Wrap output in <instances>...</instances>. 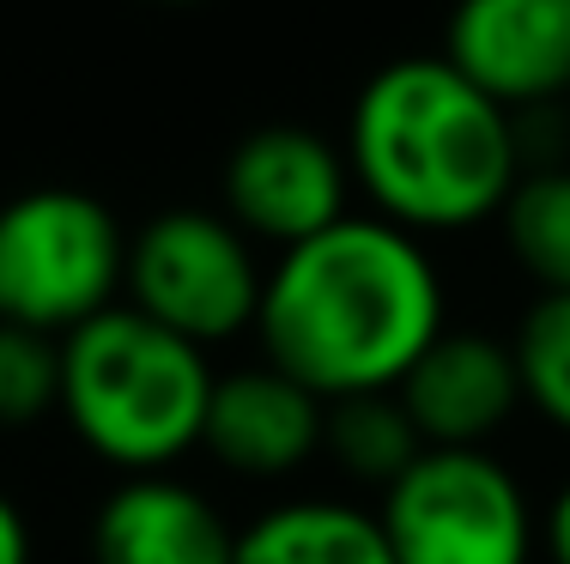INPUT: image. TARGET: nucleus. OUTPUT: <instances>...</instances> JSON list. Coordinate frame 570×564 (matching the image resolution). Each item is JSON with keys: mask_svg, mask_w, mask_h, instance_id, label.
I'll return each instance as SVG.
<instances>
[{"mask_svg": "<svg viewBox=\"0 0 570 564\" xmlns=\"http://www.w3.org/2000/svg\"><path fill=\"white\" fill-rule=\"evenodd\" d=\"M267 365L297 376L309 395H395L443 334V274L413 231L346 212L322 237L279 249L255 316Z\"/></svg>", "mask_w": 570, "mask_h": 564, "instance_id": "nucleus-1", "label": "nucleus"}, {"mask_svg": "<svg viewBox=\"0 0 570 564\" xmlns=\"http://www.w3.org/2000/svg\"><path fill=\"white\" fill-rule=\"evenodd\" d=\"M352 188L413 237L498 219L522 177V133L443 56H401L364 79L346 122Z\"/></svg>", "mask_w": 570, "mask_h": 564, "instance_id": "nucleus-2", "label": "nucleus"}, {"mask_svg": "<svg viewBox=\"0 0 570 564\" xmlns=\"http://www.w3.org/2000/svg\"><path fill=\"white\" fill-rule=\"evenodd\" d=\"M213 383L207 353L134 304L61 334V419L121 474H170L200 443Z\"/></svg>", "mask_w": 570, "mask_h": 564, "instance_id": "nucleus-3", "label": "nucleus"}, {"mask_svg": "<svg viewBox=\"0 0 570 564\" xmlns=\"http://www.w3.org/2000/svg\"><path fill=\"white\" fill-rule=\"evenodd\" d=\"M128 279V237L86 188H24L0 207V321L73 334L104 316Z\"/></svg>", "mask_w": 570, "mask_h": 564, "instance_id": "nucleus-4", "label": "nucleus"}, {"mask_svg": "<svg viewBox=\"0 0 570 564\" xmlns=\"http://www.w3.org/2000/svg\"><path fill=\"white\" fill-rule=\"evenodd\" d=\"M262 286L267 274L255 261V244L225 212L170 207L146 219L140 237H128V279H121L128 304L158 328L195 340L200 353L255 328Z\"/></svg>", "mask_w": 570, "mask_h": 564, "instance_id": "nucleus-5", "label": "nucleus"}, {"mask_svg": "<svg viewBox=\"0 0 570 564\" xmlns=\"http://www.w3.org/2000/svg\"><path fill=\"white\" fill-rule=\"evenodd\" d=\"M395 564H528L534 509L485 449H425L376 509Z\"/></svg>", "mask_w": 570, "mask_h": 564, "instance_id": "nucleus-6", "label": "nucleus"}, {"mask_svg": "<svg viewBox=\"0 0 570 564\" xmlns=\"http://www.w3.org/2000/svg\"><path fill=\"white\" fill-rule=\"evenodd\" d=\"M219 195H225V219L249 244L297 249L352 212L346 207L352 200L346 146H334L328 133H316L304 122L249 128L225 158Z\"/></svg>", "mask_w": 570, "mask_h": 564, "instance_id": "nucleus-7", "label": "nucleus"}, {"mask_svg": "<svg viewBox=\"0 0 570 564\" xmlns=\"http://www.w3.org/2000/svg\"><path fill=\"white\" fill-rule=\"evenodd\" d=\"M443 61L510 116L552 110L570 98V0H455Z\"/></svg>", "mask_w": 570, "mask_h": 564, "instance_id": "nucleus-8", "label": "nucleus"}, {"mask_svg": "<svg viewBox=\"0 0 570 564\" xmlns=\"http://www.w3.org/2000/svg\"><path fill=\"white\" fill-rule=\"evenodd\" d=\"M395 400L406 407L425 449H480L522 407V370H515V353L492 334L443 328L401 376Z\"/></svg>", "mask_w": 570, "mask_h": 564, "instance_id": "nucleus-9", "label": "nucleus"}, {"mask_svg": "<svg viewBox=\"0 0 570 564\" xmlns=\"http://www.w3.org/2000/svg\"><path fill=\"white\" fill-rule=\"evenodd\" d=\"M322 443H328V400L309 395L297 376L255 365L213 383L200 449H213V462L230 467V474L243 479L297 474Z\"/></svg>", "mask_w": 570, "mask_h": 564, "instance_id": "nucleus-10", "label": "nucleus"}, {"mask_svg": "<svg viewBox=\"0 0 570 564\" xmlns=\"http://www.w3.org/2000/svg\"><path fill=\"white\" fill-rule=\"evenodd\" d=\"M237 528L176 474H128L91 516V564H230Z\"/></svg>", "mask_w": 570, "mask_h": 564, "instance_id": "nucleus-11", "label": "nucleus"}, {"mask_svg": "<svg viewBox=\"0 0 570 564\" xmlns=\"http://www.w3.org/2000/svg\"><path fill=\"white\" fill-rule=\"evenodd\" d=\"M230 564H395V553L371 509L334 498H292L262 509L237 534Z\"/></svg>", "mask_w": 570, "mask_h": 564, "instance_id": "nucleus-12", "label": "nucleus"}, {"mask_svg": "<svg viewBox=\"0 0 570 564\" xmlns=\"http://www.w3.org/2000/svg\"><path fill=\"white\" fill-rule=\"evenodd\" d=\"M498 225H504L510 261L540 286V298L570 291V165L522 170Z\"/></svg>", "mask_w": 570, "mask_h": 564, "instance_id": "nucleus-13", "label": "nucleus"}, {"mask_svg": "<svg viewBox=\"0 0 570 564\" xmlns=\"http://www.w3.org/2000/svg\"><path fill=\"white\" fill-rule=\"evenodd\" d=\"M328 449L341 455L346 474L389 492L425 455V443H419L413 419H406V407L395 395H352L328 407Z\"/></svg>", "mask_w": 570, "mask_h": 564, "instance_id": "nucleus-14", "label": "nucleus"}, {"mask_svg": "<svg viewBox=\"0 0 570 564\" xmlns=\"http://www.w3.org/2000/svg\"><path fill=\"white\" fill-rule=\"evenodd\" d=\"M510 353L522 370V400L570 437V291H547L528 304Z\"/></svg>", "mask_w": 570, "mask_h": 564, "instance_id": "nucleus-15", "label": "nucleus"}, {"mask_svg": "<svg viewBox=\"0 0 570 564\" xmlns=\"http://www.w3.org/2000/svg\"><path fill=\"white\" fill-rule=\"evenodd\" d=\"M61 407V340L0 321V425H37Z\"/></svg>", "mask_w": 570, "mask_h": 564, "instance_id": "nucleus-16", "label": "nucleus"}, {"mask_svg": "<svg viewBox=\"0 0 570 564\" xmlns=\"http://www.w3.org/2000/svg\"><path fill=\"white\" fill-rule=\"evenodd\" d=\"M0 564H31V522L0 492Z\"/></svg>", "mask_w": 570, "mask_h": 564, "instance_id": "nucleus-17", "label": "nucleus"}, {"mask_svg": "<svg viewBox=\"0 0 570 564\" xmlns=\"http://www.w3.org/2000/svg\"><path fill=\"white\" fill-rule=\"evenodd\" d=\"M540 541H547V558L552 564H570V479L552 492L547 522H540Z\"/></svg>", "mask_w": 570, "mask_h": 564, "instance_id": "nucleus-18", "label": "nucleus"}, {"mask_svg": "<svg viewBox=\"0 0 570 564\" xmlns=\"http://www.w3.org/2000/svg\"><path fill=\"white\" fill-rule=\"evenodd\" d=\"M165 7H200V0H165Z\"/></svg>", "mask_w": 570, "mask_h": 564, "instance_id": "nucleus-19", "label": "nucleus"}]
</instances>
